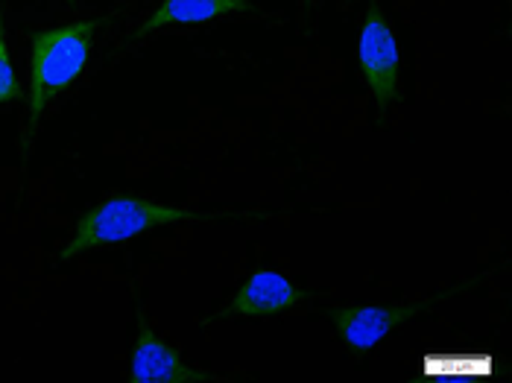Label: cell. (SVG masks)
<instances>
[{"label":"cell","instance_id":"7a4b0ae2","mask_svg":"<svg viewBox=\"0 0 512 383\" xmlns=\"http://www.w3.org/2000/svg\"><path fill=\"white\" fill-rule=\"evenodd\" d=\"M194 220H202V214L194 208L164 205V202H153V199H141V196H112L79 217L71 240L59 252V261H71L82 252L126 243L147 231L194 223Z\"/></svg>","mask_w":512,"mask_h":383},{"label":"cell","instance_id":"52a82bcc","mask_svg":"<svg viewBox=\"0 0 512 383\" xmlns=\"http://www.w3.org/2000/svg\"><path fill=\"white\" fill-rule=\"evenodd\" d=\"M240 12H255L252 0H161L156 12L135 33V39L158 33L164 27H197Z\"/></svg>","mask_w":512,"mask_h":383},{"label":"cell","instance_id":"6da1fadb","mask_svg":"<svg viewBox=\"0 0 512 383\" xmlns=\"http://www.w3.org/2000/svg\"><path fill=\"white\" fill-rule=\"evenodd\" d=\"M97 27L100 18H85L74 24L39 30L30 41V97H27V132H24L27 144L36 138L44 112L82 77Z\"/></svg>","mask_w":512,"mask_h":383},{"label":"cell","instance_id":"ba28073f","mask_svg":"<svg viewBox=\"0 0 512 383\" xmlns=\"http://www.w3.org/2000/svg\"><path fill=\"white\" fill-rule=\"evenodd\" d=\"M18 97H21V82L15 77L12 56H9V44H6V30H3V21H0V106L3 103H12Z\"/></svg>","mask_w":512,"mask_h":383},{"label":"cell","instance_id":"8992f818","mask_svg":"<svg viewBox=\"0 0 512 383\" xmlns=\"http://www.w3.org/2000/svg\"><path fill=\"white\" fill-rule=\"evenodd\" d=\"M208 372L191 366L176 348L164 343L156 331L141 319L129 354V381L132 383H185L205 381Z\"/></svg>","mask_w":512,"mask_h":383},{"label":"cell","instance_id":"30bf717a","mask_svg":"<svg viewBox=\"0 0 512 383\" xmlns=\"http://www.w3.org/2000/svg\"><path fill=\"white\" fill-rule=\"evenodd\" d=\"M302 3H308V0H302Z\"/></svg>","mask_w":512,"mask_h":383},{"label":"cell","instance_id":"5b68a950","mask_svg":"<svg viewBox=\"0 0 512 383\" xmlns=\"http://www.w3.org/2000/svg\"><path fill=\"white\" fill-rule=\"evenodd\" d=\"M311 293L299 290L287 275L273 272V269H261L255 275H249L243 281V287L235 296L220 307L211 319H264V316H281L290 313L296 307L308 305Z\"/></svg>","mask_w":512,"mask_h":383},{"label":"cell","instance_id":"9c48e42d","mask_svg":"<svg viewBox=\"0 0 512 383\" xmlns=\"http://www.w3.org/2000/svg\"><path fill=\"white\" fill-rule=\"evenodd\" d=\"M65 3H71V6H74V3H77V0H65Z\"/></svg>","mask_w":512,"mask_h":383},{"label":"cell","instance_id":"277c9868","mask_svg":"<svg viewBox=\"0 0 512 383\" xmlns=\"http://www.w3.org/2000/svg\"><path fill=\"white\" fill-rule=\"evenodd\" d=\"M439 299H422V302H404V305H349L331 307L322 316L334 325L340 340L355 348V351H369L381 343L395 328L425 316Z\"/></svg>","mask_w":512,"mask_h":383},{"label":"cell","instance_id":"3957f363","mask_svg":"<svg viewBox=\"0 0 512 383\" xmlns=\"http://www.w3.org/2000/svg\"><path fill=\"white\" fill-rule=\"evenodd\" d=\"M357 59L378 112L387 115L390 106L401 97V53L390 30V21L384 18L378 3L366 9L360 41H357Z\"/></svg>","mask_w":512,"mask_h":383}]
</instances>
